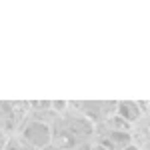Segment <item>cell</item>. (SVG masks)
I'll return each instance as SVG.
<instances>
[{"label":"cell","instance_id":"cell-1","mask_svg":"<svg viewBox=\"0 0 150 150\" xmlns=\"http://www.w3.org/2000/svg\"><path fill=\"white\" fill-rule=\"evenodd\" d=\"M24 136H26V140L30 144H34V146H46L48 142H50V130L42 122H32L30 126L26 128Z\"/></svg>","mask_w":150,"mask_h":150},{"label":"cell","instance_id":"cell-2","mask_svg":"<svg viewBox=\"0 0 150 150\" xmlns=\"http://www.w3.org/2000/svg\"><path fill=\"white\" fill-rule=\"evenodd\" d=\"M116 108H118V116L124 118L126 122H136L142 116L138 102H120V104H116Z\"/></svg>","mask_w":150,"mask_h":150},{"label":"cell","instance_id":"cell-3","mask_svg":"<svg viewBox=\"0 0 150 150\" xmlns=\"http://www.w3.org/2000/svg\"><path fill=\"white\" fill-rule=\"evenodd\" d=\"M120 150H138V146H134V144H128V146H124V148Z\"/></svg>","mask_w":150,"mask_h":150}]
</instances>
